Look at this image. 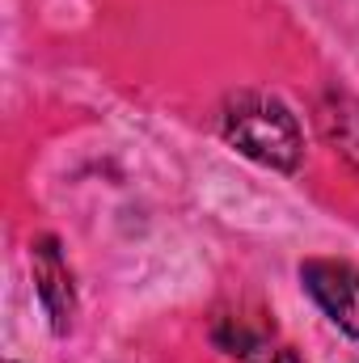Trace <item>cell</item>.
Wrapping results in <instances>:
<instances>
[{"mask_svg":"<svg viewBox=\"0 0 359 363\" xmlns=\"http://www.w3.org/2000/svg\"><path fill=\"white\" fill-rule=\"evenodd\" d=\"M300 283H304V291L321 304V313L338 330H347L351 338H359V271L351 262L309 258L300 267Z\"/></svg>","mask_w":359,"mask_h":363,"instance_id":"2","label":"cell"},{"mask_svg":"<svg viewBox=\"0 0 359 363\" xmlns=\"http://www.w3.org/2000/svg\"><path fill=\"white\" fill-rule=\"evenodd\" d=\"M30 262H34V283H38V300L51 317L55 334H68L72 313H77V296H72V274L64 267L60 241L55 237H38L30 245Z\"/></svg>","mask_w":359,"mask_h":363,"instance_id":"3","label":"cell"},{"mask_svg":"<svg viewBox=\"0 0 359 363\" xmlns=\"http://www.w3.org/2000/svg\"><path fill=\"white\" fill-rule=\"evenodd\" d=\"M317 127L359 169V97H351L343 89H326L321 101H317Z\"/></svg>","mask_w":359,"mask_h":363,"instance_id":"4","label":"cell"},{"mask_svg":"<svg viewBox=\"0 0 359 363\" xmlns=\"http://www.w3.org/2000/svg\"><path fill=\"white\" fill-rule=\"evenodd\" d=\"M224 140L250 161L270 165L279 174H296L304 161V140L296 114L267 93L241 89L224 101Z\"/></svg>","mask_w":359,"mask_h":363,"instance_id":"1","label":"cell"},{"mask_svg":"<svg viewBox=\"0 0 359 363\" xmlns=\"http://www.w3.org/2000/svg\"><path fill=\"white\" fill-rule=\"evenodd\" d=\"M254 363H300V359H296V351H292V347H275V351H263Z\"/></svg>","mask_w":359,"mask_h":363,"instance_id":"6","label":"cell"},{"mask_svg":"<svg viewBox=\"0 0 359 363\" xmlns=\"http://www.w3.org/2000/svg\"><path fill=\"white\" fill-rule=\"evenodd\" d=\"M211 342H216L224 355H237V359H254V355L267 351V347H263V334L250 330L241 317H220V321L211 325Z\"/></svg>","mask_w":359,"mask_h":363,"instance_id":"5","label":"cell"}]
</instances>
